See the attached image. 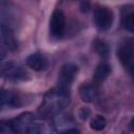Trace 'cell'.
Here are the masks:
<instances>
[{
	"mask_svg": "<svg viewBox=\"0 0 134 134\" xmlns=\"http://www.w3.org/2000/svg\"><path fill=\"white\" fill-rule=\"evenodd\" d=\"M16 134H52L53 126L45 117H37L32 113H23L12 121Z\"/></svg>",
	"mask_w": 134,
	"mask_h": 134,
	"instance_id": "cell-1",
	"label": "cell"
},
{
	"mask_svg": "<svg viewBox=\"0 0 134 134\" xmlns=\"http://www.w3.org/2000/svg\"><path fill=\"white\" fill-rule=\"evenodd\" d=\"M69 104V92L62 88H54L48 91L40 107L42 115L48 117L60 113Z\"/></svg>",
	"mask_w": 134,
	"mask_h": 134,
	"instance_id": "cell-2",
	"label": "cell"
},
{
	"mask_svg": "<svg viewBox=\"0 0 134 134\" xmlns=\"http://www.w3.org/2000/svg\"><path fill=\"white\" fill-rule=\"evenodd\" d=\"M2 75L14 82L18 81H25L28 76V73L25 71V69L22 68L19 64H16L14 62H8L2 66Z\"/></svg>",
	"mask_w": 134,
	"mask_h": 134,
	"instance_id": "cell-3",
	"label": "cell"
},
{
	"mask_svg": "<svg viewBox=\"0 0 134 134\" xmlns=\"http://www.w3.org/2000/svg\"><path fill=\"white\" fill-rule=\"evenodd\" d=\"M94 21L97 28L102 30L109 29L113 23L112 10L106 6H97L94 10Z\"/></svg>",
	"mask_w": 134,
	"mask_h": 134,
	"instance_id": "cell-4",
	"label": "cell"
},
{
	"mask_svg": "<svg viewBox=\"0 0 134 134\" xmlns=\"http://www.w3.org/2000/svg\"><path fill=\"white\" fill-rule=\"evenodd\" d=\"M65 25H66L65 14L61 9H54L49 22V31L51 36L54 38H61L64 34Z\"/></svg>",
	"mask_w": 134,
	"mask_h": 134,
	"instance_id": "cell-5",
	"label": "cell"
},
{
	"mask_svg": "<svg viewBox=\"0 0 134 134\" xmlns=\"http://www.w3.org/2000/svg\"><path fill=\"white\" fill-rule=\"evenodd\" d=\"M118 58L125 69L134 79V43L121 46L118 49Z\"/></svg>",
	"mask_w": 134,
	"mask_h": 134,
	"instance_id": "cell-6",
	"label": "cell"
},
{
	"mask_svg": "<svg viewBox=\"0 0 134 134\" xmlns=\"http://www.w3.org/2000/svg\"><path fill=\"white\" fill-rule=\"evenodd\" d=\"M76 72H77V67L73 64H65L64 66H62L59 73L58 87L69 91V87L73 82Z\"/></svg>",
	"mask_w": 134,
	"mask_h": 134,
	"instance_id": "cell-7",
	"label": "cell"
},
{
	"mask_svg": "<svg viewBox=\"0 0 134 134\" xmlns=\"http://www.w3.org/2000/svg\"><path fill=\"white\" fill-rule=\"evenodd\" d=\"M79 94L83 102L92 103L97 98L98 90L93 84H83L79 88Z\"/></svg>",
	"mask_w": 134,
	"mask_h": 134,
	"instance_id": "cell-8",
	"label": "cell"
},
{
	"mask_svg": "<svg viewBox=\"0 0 134 134\" xmlns=\"http://www.w3.org/2000/svg\"><path fill=\"white\" fill-rule=\"evenodd\" d=\"M26 63H27V66L29 68H31L32 70H35V71H41V70H44L47 67L46 58L43 54L39 53V52H35V53L30 54L27 58Z\"/></svg>",
	"mask_w": 134,
	"mask_h": 134,
	"instance_id": "cell-9",
	"label": "cell"
},
{
	"mask_svg": "<svg viewBox=\"0 0 134 134\" xmlns=\"http://www.w3.org/2000/svg\"><path fill=\"white\" fill-rule=\"evenodd\" d=\"M1 42H2L1 43L2 48L4 46L10 50H15L17 48L16 40H15L12 31L9 30V28H7L5 25L1 26Z\"/></svg>",
	"mask_w": 134,
	"mask_h": 134,
	"instance_id": "cell-10",
	"label": "cell"
},
{
	"mask_svg": "<svg viewBox=\"0 0 134 134\" xmlns=\"http://www.w3.org/2000/svg\"><path fill=\"white\" fill-rule=\"evenodd\" d=\"M1 100L3 105H7L9 107H19L21 105V97L12 91L3 90L1 93Z\"/></svg>",
	"mask_w": 134,
	"mask_h": 134,
	"instance_id": "cell-11",
	"label": "cell"
},
{
	"mask_svg": "<svg viewBox=\"0 0 134 134\" xmlns=\"http://www.w3.org/2000/svg\"><path fill=\"white\" fill-rule=\"evenodd\" d=\"M110 72H111L110 65L107 64V63H100L96 67V69L94 71V75H93L94 82L95 83H102V82H104L109 76Z\"/></svg>",
	"mask_w": 134,
	"mask_h": 134,
	"instance_id": "cell-12",
	"label": "cell"
},
{
	"mask_svg": "<svg viewBox=\"0 0 134 134\" xmlns=\"http://www.w3.org/2000/svg\"><path fill=\"white\" fill-rule=\"evenodd\" d=\"M93 49L94 51L103 59H107L110 54V48L109 46L100 39H95L93 42Z\"/></svg>",
	"mask_w": 134,
	"mask_h": 134,
	"instance_id": "cell-13",
	"label": "cell"
},
{
	"mask_svg": "<svg viewBox=\"0 0 134 134\" xmlns=\"http://www.w3.org/2000/svg\"><path fill=\"white\" fill-rule=\"evenodd\" d=\"M107 126V120L103 116H95L91 119L90 121V128L94 131H102L106 128Z\"/></svg>",
	"mask_w": 134,
	"mask_h": 134,
	"instance_id": "cell-14",
	"label": "cell"
},
{
	"mask_svg": "<svg viewBox=\"0 0 134 134\" xmlns=\"http://www.w3.org/2000/svg\"><path fill=\"white\" fill-rule=\"evenodd\" d=\"M121 24L124 26V28H126L127 30L134 32V12L128 13L127 15H125L122 17L121 20Z\"/></svg>",
	"mask_w": 134,
	"mask_h": 134,
	"instance_id": "cell-15",
	"label": "cell"
},
{
	"mask_svg": "<svg viewBox=\"0 0 134 134\" xmlns=\"http://www.w3.org/2000/svg\"><path fill=\"white\" fill-rule=\"evenodd\" d=\"M81 10L87 13L90 10V4L88 2H81Z\"/></svg>",
	"mask_w": 134,
	"mask_h": 134,
	"instance_id": "cell-16",
	"label": "cell"
},
{
	"mask_svg": "<svg viewBox=\"0 0 134 134\" xmlns=\"http://www.w3.org/2000/svg\"><path fill=\"white\" fill-rule=\"evenodd\" d=\"M62 134H81V132H80L77 129L72 128V129H68V130H66V131L63 132Z\"/></svg>",
	"mask_w": 134,
	"mask_h": 134,
	"instance_id": "cell-17",
	"label": "cell"
},
{
	"mask_svg": "<svg viewBox=\"0 0 134 134\" xmlns=\"http://www.w3.org/2000/svg\"><path fill=\"white\" fill-rule=\"evenodd\" d=\"M129 126H130V129L134 131V117H133V118L131 119V121H130V124H129Z\"/></svg>",
	"mask_w": 134,
	"mask_h": 134,
	"instance_id": "cell-18",
	"label": "cell"
}]
</instances>
